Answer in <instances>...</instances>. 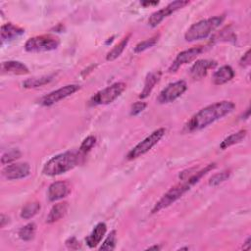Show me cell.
Returning <instances> with one entry per match:
<instances>
[{"instance_id": "obj_1", "label": "cell", "mask_w": 251, "mask_h": 251, "mask_svg": "<svg viewBox=\"0 0 251 251\" xmlns=\"http://www.w3.org/2000/svg\"><path fill=\"white\" fill-rule=\"evenodd\" d=\"M234 108L235 104L226 100L211 104L194 114L185 124L184 129L188 132L200 130L231 113Z\"/></svg>"}, {"instance_id": "obj_2", "label": "cell", "mask_w": 251, "mask_h": 251, "mask_svg": "<svg viewBox=\"0 0 251 251\" xmlns=\"http://www.w3.org/2000/svg\"><path fill=\"white\" fill-rule=\"evenodd\" d=\"M81 160V152L75 151H67L60 153L52 157L49 161L46 162L42 169V173L48 176H55L71 171L76 167Z\"/></svg>"}, {"instance_id": "obj_3", "label": "cell", "mask_w": 251, "mask_h": 251, "mask_svg": "<svg viewBox=\"0 0 251 251\" xmlns=\"http://www.w3.org/2000/svg\"><path fill=\"white\" fill-rule=\"evenodd\" d=\"M225 16H216L209 19L201 20L195 24H193L185 32L184 38L188 42L204 39L208 37L213 30H215L217 27L221 25V24L224 22Z\"/></svg>"}, {"instance_id": "obj_4", "label": "cell", "mask_w": 251, "mask_h": 251, "mask_svg": "<svg viewBox=\"0 0 251 251\" xmlns=\"http://www.w3.org/2000/svg\"><path fill=\"white\" fill-rule=\"evenodd\" d=\"M125 82H115L110 86L96 92L89 100V106H99V105H107L115 101L125 90H126Z\"/></svg>"}, {"instance_id": "obj_5", "label": "cell", "mask_w": 251, "mask_h": 251, "mask_svg": "<svg viewBox=\"0 0 251 251\" xmlns=\"http://www.w3.org/2000/svg\"><path fill=\"white\" fill-rule=\"evenodd\" d=\"M191 186L192 185L187 180H183V182L171 187L162 196V198L154 205V207L151 210V213L152 214L158 213L161 210L171 206L173 203H175L176 200H178L184 193H186L191 188Z\"/></svg>"}, {"instance_id": "obj_6", "label": "cell", "mask_w": 251, "mask_h": 251, "mask_svg": "<svg viewBox=\"0 0 251 251\" xmlns=\"http://www.w3.org/2000/svg\"><path fill=\"white\" fill-rule=\"evenodd\" d=\"M60 44L59 38L51 35V34H43L33 36L25 44V50L26 52H45V51H52L58 48Z\"/></svg>"}, {"instance_id": "obj_7", "label": "cell", "mask_w": 251, "mask_h": 251, "mask_svg": "<svg viewBox=\"0 0 251 251\" xmlns=\"http://www.w3.org/2000/svg\"><path fill=\"white\" fill-rule=\"evenodd\" d=\"M166 129L164 127H160L156 130H154L152 133H150L147 137H145L142 141H140L138 144H136L126 155L127 160H133L136 159L148 151H150L165 135Z\"/></svg>"}, {"instance_id": "obj_8", "label": "cell", "mask_w": 251, "mask_h": 251, "mask_svg": "<svg viewBox=\"0 0 251 251\" xmlns=\"http://www.w3.org/2000/svg\"><path fill=\"white\" fill-rule=\"evenodd\" d=\"M187 89V84L184 80H177L168 84L159 94L157 100L160 104H167L174 102L180 97Z\"/></svg>"}, {"instance_id": "obj_9", "label": "cell", "mask_w": 251, "mask_h": 251, "mask_svg": "<svg viewBox=\"0 0 251 251\" xmlns=\"http://www.w3.org/2000/svg\"><path fill=\"white\" fill-rule=\"evenodd\" d=\"M189 4V1L187 0H176L172 3H170L169 5H167L166 7L154 12L148 19V25L151 27H156L158 25H160V23L166 19L167 17H169L171 14L175 13L176 11L185 7L186 5Z\"/></svg>"}, {"instance_id": "obj_10", "label": "cell", "mask_w": 251, "mask_h": 251, "mask_svg": "<svg viewBox=\"0 0 251 251\" xmlns=\"http://www.w3.org/2000/svg\"><path fill=\"white\" fill-rule=\"evenodd\" d=\"M80 89V86L77 85V84H68V85H65L59 89H56L48 94H46L45 96H43L41 99H40V104L42 106H52L54 105L55 103L65 99L66 97L74 94L75 92H76L77 90Z\"/></svg>"}, {"instance_id": "obj_11", "label": "cell", "mask_w": 251, "mask_h": 251, "mask_svg": "<svg viewBox=\"0 0 251 251\" xmlns=\"http://www.w3.org/2000/svg\"><path fill=\"white\" fill-rule=\"evenodd\" d=\"M203 46H195L189 49H186L184 51H181L178 53L176 57V59L173 61L172 65L169 68V72L173 73L177 71L182 65H185L187 63L192 62L196 57L203 51Z\"/></svg>"}, {"instance_id": "obj_12", "label": "cell", "mask_w": 251, "mask_h": 251, "mask_svg": "<svg viewBox=\"0 0 251 251\" xmlns=\"http://www.w3.org/2000/svg\"><path fill=\"white\" fill-rule=\"evenodd\" d=\"M30 174V166L28 163H12L6 166L3 171L2 175L9 180L14 179H21L25 178Z\"/></svg>"}, {"instance_id": "obj_13", "label": "cell", "mask_w": 251, "mask_h": 251, "mask_svg": "<svg viewBox=\"0 0 251 251\" xmlns=\"http://www.w3.org/2000/svg\"><path fill=\"white\" fill-rule=\"evenodd\" d=\"M71 192V185L68 181H55L48 187L47 196L51 202L61 200L68 196Z\"/></svg>"}, {"instance_id": "obj_14", "label": "cell", "mask_w": 251, "mask_h": 251, "mask_svg": "<svg viewBox=\"0 0 251 251\" xmlns=\"http://www.w3.org/2000/svg\"><path fill=\"white\" fill-rule=\"evenodd\" d=\"M216 66H217V62L214 60H208V59L198 60L190 68V71H189L190 76L195 80L201 79L207 75L209 70L214 69Z\"/></svg>"}, {"instance_id": "obj_15", "label": "cell", "mask_w": 251, "mask_h": 251, "mask_svg": "<svg viewBox=\"0 0 251 251\" xmlns=\"http://www.w3.org/2000/svg\"><path fill=\"white\" fill-rule=\"evenodd\" d=\"M106 231H107L106 224L105 223H98L94 226V228L92 229L90 234L85 238V242H86L87 246L90 247V248L96 247L101 242V240L104 237Z\"/></svg>"}, {"instance_id": "obj_16", "label": "cell", "mask_w": 251, "mask_h": 251, "mask_svg": "<svg viewBox=\"0 0 251 251\" xmlns=\"http://www.w3.org/2000/svg\"><path fill=\"white\" fill-rule=\"evenodd\" d=\"M234 76V72L230 66H223L217 70L212 76L213 83L216 85H222L231 80Z\"/></svg>"}, {"instance_id": "obj_17", "label": "cell", "mask_w": 251, "mask_h": 251, "mask_svg": "<svg viewBox=\"0 0 251 251\" xmlns=\"http://www.w3.org/2000/svg\"><path fill=\"white\" fill-rule=\"evenodd\" d=\"M161 75H162V73L160 71H154L147 75L144 82V87L139 94V98L144 99L150 95L154 86L159 82Z\"/></svg>"}, {"instance_id": "obj_18", "label": "cell", "mask_w": 251, "mask_h": 251, "mask_svg": "<svg viewBox=\"0 0 251 251\" xmlns=\"http://www.w3.org/2000/svg\"><path fill=\"white\" fill-rule=\"evenodd\" d=\"M24 32H25V29L23 27L15 25L12 23H8L1 26L0 35H1L2 41H8V40H12L19 37L20 35L24 34Z\"/></svg>"}, {"instance_id": "obj_19", "label": "cell", "mask_w": 251, "mask_h": 251, "mask_svg": "<svg viewBox=\"0 0 251 251\" xmlns=\"http://www.w3.org/2000/svg\"><path fill=\"white\" fill-rule=\"evenodd\" d=\"M1 70L3 73L13 74V75H26L28 74V68L22 62L19 61H7L3 62L1 65Z\"/></svg>"}, {"instance_id": "obj_20", "label": "cell", "mask_w": 251, "mask_h": 251, "mask_svg": "<svg viewBox=\"0 0 251 251\" xmlns=\"http://www.w3.org/2000/svg\"><path fill=\"white\" fill-rule=\"evenodd\" d=\"M68 209H69V205L67 202H60V203L55 204L51 208V210L46 218V223L53 224L55 222H58L59 220H61L62 218L65 217V215L68 212Z\"/></svg>"}, {"instance_id": "obj_21", "label": "cell", "mask_w": 251, "mask_h": 251, "mask_svg": "<svg viewBox=\"0 0 251 251\" xmlns=\"http://www.w3.org/2000/svg\"><path fill=\"white\" fill-rule=\"evenodd\" d=\"M131 37V33H128L126 37H124L117 45H115L106 55V60L107 61H114L116 60L118 57H120L122 55V53L124 52L126 46L127 45L129 39Z\"/></svg>"}, {"instance_id": "obj_22", "label": "cell", "mask_w": 251, "mask_h": 251, "mask_svg": "<svg viewBox=\"0 0 251 251\" xmlns=\"http://www.w3.org/2000/svg\"><path fill=\"white\" fill-rule=\"evenodd\" d=\"M247 135V130L246 129H240L234 133H231L230 135H228L227 137H226L220 144V148L225 150L236 143H239L240 141H242L245 136Z\"/></svg>"}, {"instance_id": "obj_23", "label": "cell", "mask_w": 251, "mask_h": 251, "mask_svg": "<svg viewBox=\"0 0 251 251\" xmlns=\"http://www.w3.org/2000/svg\"><path fill=\"white\" fill-rule=\"evenodd\" d=\"M40 208H41V206L38 201L27 202L25 206H23L20 216L24 220H28V219L34 217L39 212Z\"/></svg>"}, {"instance_id": "obj_24", "label": "cell", "mask_w": 251, "mask_h": 251, "mask_svg": "<svg viewBox=\"0 0 251 251\" xmlns=\"http://www.w3.org/2000/svg\"><path fill=\"white\" fill-rule=\"evenodd\" d=\"M53 79V75H43L39 77H31L27 78L23 82V86L25 88H35L43 86L49 83Z\"/></svg>"}, {"instance_id": "obj_25", "label": "cell", "mask_w": 251, "mask_h": 251, "mask_svg": "<svg viewBox=\"0 0 251 251\" xmlns=\"http://www.w3.org/2000/svg\"><path fill=\"white\" fill-rule=\"evenodd\" d=\"M36 231V226L34 223H29L24 226H22L18 232L19 237L24 241H30L34 238Z\"/></svg>"}, {"instance_id": "obj_26", "label": "cell", "mask_w": 251, "mask_h": 251, "mask_svg": "<svg viewBox=\"0 0 251 251\" xmlns=\"http://www.w3.org/2000/svg\"><path fill=\"white\" fill-rule=\"evenodd\" d=\"M159 37H160V34H155V35H153L152 37L147 38V39H145V40H143V41L137 43V44L135 45L133 51H134L135 53H140V52L145 51V50L148 49V48L153 47V46L158 42Z\"/></svg>"}, {"instance_id": "obj_27", "label": "cell", "mask_w": 251, "mask_h": 251, "mask_svg": "<svg viewBox=\"0 0 251 251\" xmlns=\"http://www.w3.org/2000/svg\"><path fill=\"white\" fill-rule=\"evenodd\" d=\"M22 156V153L19 149H11L7 152H5L2 157H1V163L3 165H9V164H12L13 162H15L16 160L20 159Z\"/></svg>"}, {"instance_id": "obj_28", "label": "cell", "mask_w": 251, "mask_h": 251, "mask_svg": "<svg viewBox=\"0 0 251 251\" xmlns=\"http://www.w3.org/2000/svg\"><path fill=\"white\" fill-rule=\"evenodd\" d=\"M229 176H230V171H228V170H226V171H223L221 173L215 174L209 178V185L210 186H217V185L221 184L222 182L226 181L229 177Z\"/></svg>"}, {"instance_id": "obj_29", "label": "cell", "mask_w": 251, "mask_h": 251, "mask_svg": "<svg viewBox=\"0 0 251 251\" xmlns=\"http://www.w3.org/2000/svg\"><path fill=\"white\" fill-rule=\"evenodd\" d=\"M116 243H117V232H116V230H112V231H110L108 236L105 238V240L103 241V243L99 249L100 250H113L116 247Z\"/></svg>"}, {"instance_id": "obj_30", "label": "cell", "mask_w": 251, "mask_h": 251, "mask_svg": "<svg viewBox=\"0 0 251 251\" xmlns=\"http://www.w3.org/2000/svg\"><path fill=\"white\" fill-rule=\"evenodd\" d=\"M96 143V137L93 136V135H88L83 141L82 143L80 144V147H79V151L84 154V153H87L88 151H90L92 149V147L95 145Z\"/></svg>"}, {"instance_id": "obj_31", "label": "cell", "mask_w": 251, "mask_h": 251, "mask_svg": "<svg viewBox=\"0 0 251 251\" xmlns=\"http://www.w3.org/2000/svg\"><path fill=\"white\" fill-rule=\"evenodd\" d=\"M146 107H147V104L142 101H137L133 103L130 108V116H137L142 111H144Z\"/></svg>"}, {"instance_id": "obj_32", "label": "cell", "mask_w": 251, "mask_h": 251, "mask_svg": "<svg viewBox=\"0 0 251 251\" xmlns=\"http://www.w3.org/2000/svg\"><path fill=\"white\" fill-rule=\"evenodd\" d=\"M66 246L70 249H73V250H76V249H79L80 248V243L79 241L75 237V236H72V237H69L67 240H66Z\"/></svg>"}, {"instance_id": "obj_33", "label": "cell", "mask_w": 251, "mask_h": 251, "mask_svg": "<svg viewBox=\"0 0 251 251\" xmlns=\"http://www.w3.org/2000/svg\"><path fill=\"white\" fill-rule=\"evenodd\" d=\"M250 62H251V59H250V50H247L246 53L241 57L240 61H239V65L241 67H248L250 65Z\"/></svg>"}, {"instance_id": "obj_34", "label": "cell", "mask_w": 251, "mask_h": 251, "mask_svg": "<svg viewBox=\"0 0 251 251\" xmlns=\"http://www.w3.org/2000/svg\"><path fill=\"white\" fill-rule=\"evenodd\" d=\"M7 224H8V216H6L5 214H1V216H0V226L4 227Z\"/></svg>"}, {"instance_id": "obj_35", "label": "cell", "mask_w": 251, "mask_h": 251, "mask_svg": "<svg viewBox=\"0 0 251 251\" xmlns=\"http://www.w3.org/2000/svg\"><path fill=\"white\" fill-rule=\"evenodd\" d=\"M140 4L144 7H148V6H154L159 4V1H141Z\"/></svg>"}, {"instance_id": "obj_36", "label": "cell", "mask_w": 251, "mask_h": 251, "mask_svg": "<svg viewBox=\"0 0 251 251\" xmlns=\"http://www.w3.org/2000/svg\"><path fill=\"white\" fill-rule=\"evenodd\" d=\"M250 241H251V238H250V237H248V238L246 239V241L244 242L243 249H247V250H249V249H250Z\"/></svg>"}, {"instance_id": "obj_37", "label": "cell", "mask_w": 251, "mask_h": 251, "mask_svg": "<svg viewBox=\"0 0 251 251\" xmlns=\"http://www.w3.org/2000/svg\"><path fill=\"white\" fill-rule=\"evenodd\" d=\"M249 116H250V108H247L246 111H245V113L242 115V119L246 120V119L249 118Z\"/></svg>"}, {"instance_id": "obj_38", "label": "cell", "mask_w": 251, "mask_h": 251, "mask_svg": "<svg viewBox=\"0 0 251 251\" xmlns=\"http://www.w3.org/2000/svg\"><path fill=\"white\" fill-rule=\"evenodd\" d=\"M160 248H161L160 246L155 245V246H151V247H149V248H148V250H152V249H154V250H159Z\"/></svg>"}, {"instance_id": "obj_39", "label": "cell", "mask_w": 251, "mask_h": 251, "mask_svg": "<svg viewBox=\"0 0 251 251\" xmlns=\"http://www.w3.org/2000/svg\"><path fill=\"white\" fill-rule=\"evenodd\" d=\"M113 38H114V37H111V38H109V40L106 42V44H109V43H111V42H112V40H113Z\"/></svg>"}]
</instances>
